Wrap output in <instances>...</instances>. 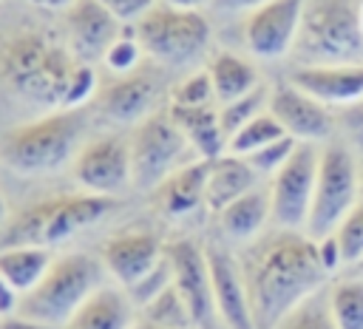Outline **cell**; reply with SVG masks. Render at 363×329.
Here are the masks:
<instances>
[{
  "mask_svg": "<svg viewBox=\"0 0 363 329\" xmlns=\"http://www.w3.org/2000/svg\"><path fill=\"white\" fill-rule=\"evenodd\" d=\"M255 329H275L326 281L318 241L303 230H275L255 241L241 261Z\"/></svg>",
  "mask_w": 363,
  "mask_h": 329,
  "instance_id": "obj_1",
  "label": "cell"
},
{
  "mask_svg": "<svg viewBox=\"0 0 363 329\" xmlns=\"http://www.w3.org/2000/svg\"><path fill=\"white\" fill-rule=\"evenodd\" d=\"M79 60L43 28H14L0 34V85L17 99L37 108H65L68 88Z\"/></svg>",
  "mask_w": 363,
  "mask_h": 329,
  "instance_id": "obj_2",
  "label": "cell"
},
{
  "mask_svg": "<svg viewBox=\"0 0 363 329\" xmlns=\"http://www.w3.org/2000/svg\"><path fill=\"white\" fill-rule=\"evenodd\" d=\"M85 108H57L31 122L14 125L0 139V159L20 176H45L79 153Z\"/></svg>",
  "mask_w": 363,
  "mask_h": 329,
  "instance_id": "obj_3",
  "label": "cell"
},
{
  "mask_svg": "<svg viewBox=\"0 0 363 329\" xmlns=\"http://www.w3.org/2000/svg\"><path fill=\"white\" fill-rule=\"evenodd\" d=\"M113 210H116V199L85 193V190L48 196V199L28 204L23 213H17L3 227L0 247H14V244L54 247L99 224Z\"/></svg>",
  "mask_w": 363,
  "mask_h": 329,
  "instance_id": "obj_4",
  "label": "cell"
},
{
  "mask_svg": "<svg viewBox=\"0 0 363 329\" xmlns=\"http://www.w3.org/2000/svg\"><path fill=\"white\" fill-rule=\"evenodd\" d=\"M292 54L303 65L363 60L360 0H303L301 31Z\"/></svg>",
  "mask_w": 363,
  "mask_h": 329,
  "instance_id": "obj_5",
  "label": "cell"
},
{
  "mask_svg": "<svg viewBox=\"0 0 363 329\" xmlns=\"http://www.w3.org/2000/svg\"><path fill=\"white\" fill-rule=\"evenodd\" d=\"M105 284V264L88 252H65L51 261L48 272L40 284L23 295L20 315L62 326L74 318V312Z\"/></svg>",
  "mask_w": 363,
  "mask_h": 329,
  "instance_id": "obj_6",
  "label": "cell"
},
{
  "mask_svg": "<svg viewBox=\"0 0 363 329\" xmlns=\"http://www.w3.org/2000/svg\"><path fill=\"white\" fill-rule=\"evenodd\" d=\"M136 37L147 60L164 68H190L207 54L213 26L201 11L179 9L159 0L136 23Z\"/></svg>",
  "mask_w": 363,
  "mask_h": 329,
  "instance_id": "obj_7",
  "label": "cell"
},
{
  "mask_svg": "<svg viewBox=\"0 0 363 329\" xmlns=\"http://www.w3.org/2000/svg\"><path fill=\"white\" fill-rule=\"evenodd\" d=\"M357 201H360L357 156L343 139H335L320 150L312 210H309V221H306L303 233L312 241H320V238L332 235Z\"/></svg>",
  "mask_w": 363,
  "mask_h": 329,
  "instance_id": "obj_8",
  "label": "cell"
},
{
  "mask_svg": "<svg viewBox=\"0 0 363 329\" xmlns=\"http://www.w3.org/2000/svg\"><path fill=\"white\" fill-rule=\"evenodd\" d=\"M128 142L133 159V184L142 190H156L170 173L199 159L167 111H153L145 116Z\"/></svg>",
  "mask_w": 363,
  "mask_h": 329,
  "instance_id": "obj_9",
  "label": "cell"
},
{
  "mask_svg": "<svg viewBox=\"0 0 363 329\" xmlns=\"http://www.w3.org/2000/svg\"><path fill=\"white\" fill-rule=\"evenodd\" d=\"M318 162L320 150L315 142H298L286 164L272 176L269 201H272V221L281 230H306L315 182H318Z\"/></svg>",
  "mask_w": 363,
  "mask_h": 329,
  "instance_id": "obj_10",
  "label": "cell"
},
{
  "mask_svg": "<svg viewBox=\"0 0 363 329\" xmlns=\"http://www.w3.org/2000/svg\"><path fill=\"white\" fill-rule=\"evenodd\" d=\"M74 182L85 193L96 196H116L128 184H133V159L130 142L122 136H96L79 147L71 162Z\"/></svg>",
  "mask_w": 363,
  "mask_h": 329,
  "instance_id": "obj_11",
  "label": "cell"
},
{
  "mask_svg": "<svg viewBox=\"0 0 363 329\" xmlns=\"http://www.w3.org/2000/svg\"><path fill=\"white\" fill-rule=\"evenodd\" d=\"M159 94H162V74L150 62H142L136 71L116 74L111 82L99 85L94 102L105 119L122 125H139L145 116L156 111Z\"/></svg>",
  "mask_w": 363,
  "mask_h": 329,
  "instance_id": "obj_12",
  "label": "cell"
},
{
  "mask_svg": "<svg viewBox=\"0 0 363 329\" xmlns=\"http://www.w3.org/2000/svg\"><path fill=\"white\" fill-rule=\"evenodd\" d=\"M170 267H173V286L182 292L196 329H210L216 320V301H213V281H210V267H207V252L190 241V238H176L164 247Z\"/></svg>",
  "mask_w": 363,
  "mask_h": 329,
  "instance_id": "obj_13",
  "label": "cell"
},
{
  "mask_svg": "<svg viewBox=\"0 0 363 329\" xmlns=\"http://www.w3.org/2000/svg\"><path fill=\"white\" fill-rule=\"evenodd\" d=\"M303 0H269L244 17V43L261 60L286 57L295 48Z\"/></svg>",
  "mask_w": 363,
  "mask_h": 329,
  "instance_id": "obj_14",
  "label": "cell"
},
{
  "mask_svg": "<svg viewBox=\"0 0 363 329\" xmlns=\"http://www.w3.org/2000/svg\"><path fill=\"white\" fill-rule=\"evenodd\" d=\"M267 111L281 122L286 136H292L298 142L332 139V133L337 128V116L323 102H318L315 96H309L306 91H301L292 82H284L269 91Z\"/></svg>",
  "mask_w": 363,
  "mask_h": 329,
  "instance_id": "obj_15",
  "label": "cell"
},
{
  "mask_svg": "<svg viewBox=\"0 0 363 329\" xmlns=\"http://www.w3.org/2000/svg\"><path fill=\"white\" fill-rule=\"evenodd\" d=\"M65 43L74 51L79 62L94 65L105 57L116 34L122 31V23L99 3V0H77L65 11Z\"/></svg>",
  "mask_w": 363,
  "mask_h": 329,
  "instance_id": "obj_16",
  "label": "cell"
},
{
  "mask_svg": "<svg viewBox=\"0 0 363 329\" xmlns=\"http://www.w3.org/2000/svg\"><path fill=\"white\" fill-rule=\"evenodd\" d=\"M99 258L105 264V272L122 289H128L164 258V244L147 230H128L108 238Z\"/></svg>",
  "mask_w": 363,
  "mask_h": 329,
  "instance_id": "obj_17",
  "label": "cell"
},
{
  "mask_svg": "<svg viewBox=\"0 0 363 329\" xmlns=\"http://www.w3.org/2000/svg\"><path fill=\"white\" fill-rule=\"evenodd\" d=\"M204 252H207V267H210V281H213V301H216L218 318L230 329H255L241 264L230 252H224L221 247H207Z\"/></svg>",
  "mask_w": 363,
  "mask_h": 329,
  "instance_id": "obj_18",
  "label": "cell"
},
{
  "mask_svg": "<svg viewBox=\"0 0 363 329\" xmlns=\"http://www.w3.org/2000/svg\"><path fill=\"white\" fill-rule=\"evenodd\" d=\"M289 82L315 96L318 102L346 108L363 99V62L337 65H301L289 74Z\"/></svg>",
  "mask_w": 363,
  "mask_h": 329,
  "instance_id": "obj_19",
  "label": "cell"
},
{
  "mask_svg": "<svg viewBox=\"0 0 363 329\" xmlns=\"http://www.w3.org/2000/svg\"><path fill=\"white\" fill-rule=\"evenodd\" d=\"M207 173H210V159H193L176 173H170L153 193H156V207L167 218H184L196 213L204 199H207Z\"/></svg>",
  "mask_w": 363,
  "mask_h": 329,
  "instance_id": "obj_20",
  "label": "cell"
},
{
  "mask_svg": "<svg viewBox=\"0 0 363 329\" xmlns=\"http://www.w3.org/2000/svg\"><path fill=\"white\" fill-rule=\"evenodd\" d=\"M136 303L119 284H102L65 323V329H133Z\"/></svg>",
  "mask_w": 363,
  "mask_h": 329,
  "instance_id": "obj_21",
  "label": "cell"
},
{
  "mask_svg": "<svg viewBox=\"0 0 363 329\" xmlns=\"http://www.w3.org/2000/svg\"><path fill=\"white\" fill-rule=\"evenodd\" d=\"M261 176L252 170V164L244 156L235 153H221L210 159V173H207V199L204 204L213 213H221L227 204L241 199L244 193L255 190Z\"/></svg>",
  "mask_w": 363,
  "mask_h": 329,
  "instance_id": "obj_22",
  "label": "cell"
},
{
  "mask_svg": "<svg viewBox=\"0 0 363 329\" xmlns=\"http://www.w3.org/2000/svg\"><path fill=\"white\" fill-rule=\"evenodd\" d=\"M167 113L176 122V128L184 133L187 145L199 159H216L227 153V136L221 130L218 105H196V108L170 105Z\"/></svg>",
  "mask_w": 363,
  "mask_h": 329,
  "instance_id": "obj_23",
  "label": "cell"
},
{
  "mask_svg": "<svg viewBox=\"0 0 363 329\" xmlns=\"http://www.w3.org/2000/svg\"><path fill=\"white\" fill-rule=\"evenodd\" d=\"M207 74H210L218 105H227V102H233V99H238V96H244L261 85L258 68L233 51H216L207 60Z\"/></svg>",
  "mask_w": 363,
  "mask_h": 329,
  "instance_id": "obj_24",
  "label": "cell"
},
{
  "mask_svg": "<svg viewBox=\"0 0 363 329\" xmlns=\"http://www.w3.org/2000/svg\"><path fill=\"white\" fill-rule=\"evenodd\" d=\"M267 218H272V201H269V190H264V187L244 193L241 199H235L233 204H227L218 213L221 230L235 241L255 238L261 233V227L267 224Z\"/></svg>",
  "mask_w": 363,
  "mask_h": 329,
  "instance_id": "obj_25",
  "label": "cell"
},
{
  "mask_svg": "<svg viewBox=\"0 0 363 329\" xmlns=\"http://www.w3.org/2000/svg\"><path fill=\"white\" fill-rule=\"evenodd\" d=\"M54 255L48 247H34V244H14V247H0V275L20 292H31L40 278L48 272Z\"/></svg>",
  "mask_w": 363,
  "mask_h": 329,
  "instance_id": "obj_26",
  "label": "cell"
},
{
  "mask_svg": "<svg viewBox=\"0 0 363 329\" xmlns=\"http://www.w3.org/2000/svg\"><path fill=\"white\" fill-rule=\"evenodd\" d=\"M139 315H142L145 323H153V326H162V329H196L193 315H190L182 292L173 284L162 295H156L150 303H145L139 309Z\"/></svg>",
  "mask_w": 363,
  "mask_h": 329,
  "instance_id": "obj_27",
  "label": "cell"
},
{
  "mask_svg": "<svg viewBox=\"0 0 363 329\" xmlns=\"http://www.w3.org/2000/svg\"><path fill=\"white\" fill-rule=\"evenodd\" d=\"M329 309L337 329H363V278L337 281L329 292Z\"/></svg>",
  "mask_w": 363,
  "mask_h": 329,
  "instance_id": "obj_28",
  "label": "cell"
},
{
  "mask_svg": "<svg viewBox=\"0 0 363 329\" xmlns=\"http://www.w3.org/2000/svg\"><path fill=\"white\" fill-rule=\"evenodd\" d=\"M267 105H269V88H267V85L252 88L250 94H244V96H238V99H233V102H227V105H218V119H221V130H224L227 142H230L247 122H252L258 113H264Z\"/></svg>",
  "mask_w": 363,
  "mask_h": 329,
  "instance_id": "obj_29",
  "label": "cell"
},
{
  "mask_svg": "<svg viewBox=\"0 0 363 329\" xmlns=\"http://www.w3.org/2000/svg\"><path fill=\"white\" fill-rule=\"evenodd\" d=\"M281 136H286V130L281 128V122H278L269 111H264V113H258L252 122H247V125L227 142V153L250 156V153L261 150L264 145H269V142H275V139H281Z\"/></svg>",
  "mask_w": 363,
  "mask_h": 329,
  "instance_id": "obj_30",
  "label": "cell"
},
{
  "mask_svg": "<svg viewBox=\"0 0 363 329\" xmlns=\"http://www.w3.org/2000/svg\"><path fill=\"white\" fill-rule=\"evenodd\" d=\"M105 68L116 77V74H130L145 62V48L136 37V26H122V31L116 34V40L111 43V48L102 57Z\"/></svg>",
  "mask_w": 363,
  "mask_h": 329,
  "instance_id": "obj_31",
  "label": "cell"
},
{
  "mask_svg": "<svg viewBox=\"0 0 363 329\" xmlns=\"http://www.w3.org/2000/svg\"><path fill=\"white\" fill-rule=\"evenodd\" d=\"M275 329H337L332 320L329 309V295L323 298L320 292L309 295L303 303H298Z\"/></svg>",
  "mask_w": 363,
  "mask_h": 329,
  "instance_id": "obj_32",
  "label": "cell"
},
{
  "mask_svg": "<svg viewBox=\"0 0 363 329\" xmlns=\"http://www.w3.org/2000/svg\"><path fill=\"white\" fill-rule=\"evenodd\" d=\"M170 105H187V108H196V105H218L207 68L204 71H193L182 82H176L170 88Z\"/></svg>",
  "mask_w": 363,
  "mask_h": 329,
  "instance_id": "obj_33",
  "label": "cell"
},
{
  "mask_svg": "<svg viewBox=\"0 0 363 329\" xmlns=\"http://www.w3.org/2000/svg\"><path fill=\"white\" fill-rule=\"evenodd\" d=\"M170 284H173V267H170V258H167V252H164V258H162L150 272H145L136 284H130L125 292L130 295V301L136 303V309H142V306L150 303L156 295H162Z\"/></svg>",
  "mask_w": 363,
  "mask_h": 329,
  "instance_id": "obj_34",
  "label": "cell"
},
{
  "mask_svg": "<svg viewBox=\"0 0 363 329\" xmlns=\"http://www.w3.org/2000/svg\"><path fill=\"white\" fill-rule=\"evenodd\" d=\"M335 238L340 244L343 264H357L363 258V199L352 207V213L335 230Z\"/></svg>",
  "mask_w": 363,
  "mask_h": 329,
  "instance_id": "obj_35",
  "label": "cell"
},
{
  "mask_svg": "<svg viewBox=\"0 0 363 329\" xmlns=\"http://www.w3.org/2000/svg\"><path fill=\"white\" fill-rule=\"evenodd\" d=\"M295 147H298V139L281 136V139L264 145L261 150H255V153H250V156H244V159L252 164V170H255L258 176H275V173L286 164V159L292 156Z\"/></svg>",
  "mask_w": 363,
  "mask_h": 329,
  "instance_id": "obj_36",
  "label": "cell"
},
{
  "mask_svg": "<svg viewBox=\"0 0 363 329\" xmlns=\"http://www.w3.org/2000/svg\"><path fill=\"white\" fill-rule=\"evenodd\" d=\"M337 128L343 133V142L354 150L357 159H363V99L340 108L337 113Z\"/></svg>",
  "mask_w": 363,
  "mask_h": 329,
  "instance_id": "obj_37",
  "label": "cell"
},
{
  "mask_svg": "<svg viewBox=\"0 0 363 329\" xmlns=\"http://www.w3.org/2000/svg\"><path fill=\"white\" fill-rule=\"evenodd\" d=\"M122 26H136L159 0H99Z\"/></svg>",
  "mask_w": 363,
  "mask_h": 329,
  "instance_id": "obj_38",
  "label": "cell"
},
{
  "mask_svg": "<svg viewBox=\"0 0 363 329\" xmlns=\"http://www.w3.org/2000/svg\"><path fill=\"white\" fill-rule=\"evenodd\" d=\"M318 255H320V264L326 267V272H332V269H337V264H343V255H340V244H337L335 233L318 241Z\"/></svg>",
  "mask_w": 363,
  "mask_h": 329,
  "instance_id": "obj_39",
  "label": "cell"
},
{
  "mask_svg": "<svg viewBox=\"0 0 363 329\" xmlns=\"http://www.w3.org/2000/svg\"><path fill=\"white\" fill-rule=\"evenodd\" d=\"M20 301H23V295L0 275V318H9V315H14L17 309H20Z\"/></svg>",
  "mask_w": 363,
  "mask_h": 329,
  "instance_id": "obj_40",
  "label": "cell"
},
{
  "mask_svg": "<svg viewBox=\"0 0 363 329\" xmlns=\"http://www.w3.org/2000/svg\"><path fill=\"white\" fill-rule=\"evenodd\" d=\"M0 329H62V326H51V323H43V320H34V318L14 312L9 318H0Z\"/></svg>",
  "mask_w": 363,
  "mask_h": 329,
  "instance_id": "obj_41",
  "label": "cell"
},
{
  "mask_svg": "<svg viewBox=\"0 0 363 329\" xmlns=\"http://www.w3.org/2000/svg\"><path fill=\"white\" fill-rule=\"evenodd\" d=\"M264 3H269V0H216L213 3V9L216 11H230V14H235V11H252V9H258V6H264Z\"/></svg>",
  "mask_w": 363,
  "mask_h": 329,
  "instance_id": "obj_42",
  "label": "cell"
},
{
  "mask_svg": "<svg viewBox=\"0 0 363 329\" xmlns=\"http://www.w3.org/2000/svg\"><path fill=\"white\" fill-rule=\"evenodd\" d=\"M26 3H31V6H37V9H48V11H65V9L74 6L77 0H26Z\"/></svg>",
  "mask_w": 363,
  "mask_h": 329,
  "instance_id": "obj_43",
  "label": "cell"
},
{
  "mask_svg": "<svg viewBox=\"0 0 363 329\" xmlns=\"http://www.w3.org/2000/svg\"><path fill=\"white\" fill-rule=\"evenodd\" d=\"M162 3H170V6H179V9H190V11H201L204 6H213L216 0H162Z\"/></svg>",
  "mask_w": 363,
  "mask_h": 329,
  "instance_id": "obj_44",
  "label": "cell"
},
{
  "mask_svg": "<svg viewBox=\"0 0 363 329\" xmlns=\"http://www.w3.org/2000/svg\"><path fill=\"white\" fill-rule=\"evenodd\" d=\"M6 216H9V207H6V196L0 193V224L6 221Z\"/></svg>",
  "mask_w": 363,
  "mask_h": 329,
  "instance_id": "obj_45",
  "label": "cell"
},
{
  "mask_svg": "<svg viewBox=\"0 0 363 329\" xmlns=\"http://www.w3.org/2000/svg\"><path fill=\"white\" fill-rule=\"evenodd\" d=\"M133 329H162V326H153V323H145V320H136Z\"/></svg>",
  "mask_w": 363,
  "mask_h": 329,
  "instance_id": "obj_46",
  "label": "cell"
},
{
  "mask_svg": "<svg viewBox=\"0 0 363 329\" xmlns=\"http://www.w3.org/2000/svg\"><path fill=\"white\" fill-rule=\"evenodd\" d=\"M354 269H357V272H360V278H363V258H360V261L354 264Z\"/></svg>",
  "mask_w": 363,
  "mask_h": 329,
  "instance_id": "obj_47",
  "label": "cell"
},
{
  "mask_svg": "<svg viewBox=\"0 0 363 329\" xmlns=\"http://www.w3.org/2000/svg\"><path fill=\"white\" fill-rule=\"evenodd\" d=\"M360 199H363V167H360Z\"/></svg>",
  "mask_w": 363,
  "mask_h": 329,
  "instance_id": "obj_48",
  "label": "cell"
},
{
  "mask_svg": "<svg viewBox=\"0 0 363 329\" xmlns=\"http://www.w3.org/2000/svg\"><path fill=\"white\" fill-rule=\"evenodd\" d=\"M360 20H363V0H360Z\"/></svg>",
  "mask_w": 363,
  "mask_h": 329,
  "instance_id": "obj_49",
  "label": "cell"
}]
</instances>
